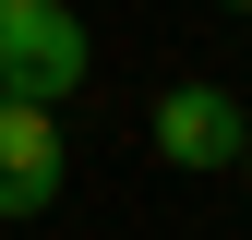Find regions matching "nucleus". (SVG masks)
Masks as SVG:
<instances>
[{"instance_id":"nucleus-3","label":"nucleus","mask_w":252,"mask_h":240,"mask_svg":"<svg viewBox=\"0 0 252 240\" xmlns=\"http://www.w3.org/2000/svg\"><path fill=\"white\" fill-rule=\"evenodd\" d=\"M60 180H72V144H60L48 96H12L0 84V216H48Z\"/></svg>"},{"instance_id":"nucleus-5","label":"nucleus","mask_w":252,"mask_h":240,"mask_svg":"<svg viewBox=\"0 0 252 240\" xmlns=\"http://www.w3.org/2000/svg\"><path fill=\"white\" fill-rule=\"evenodd\" d=\"M240 168H252V132H240Z\"/></svg>"},{"instance_id":"nucleus-1","label":"nucleus","mask_w":252,"mask_h":240,"mask_svg":"<svg viewBox=\"0 0 252 240\" xmlns=\"http://www.w3.org/2000/svg\"><path fill=\"white\" fill-rule=\"evenodd\" d=\"M96 72V48H84V24H72V0H0V84L12 96H72V84Z\"/></svg>"},{"instance_id":"nucleus-2","label":"nucleus","mask_w":252,"mask_h":240,"mask_svg":"<svg viewBox=\"0 0 252 240\" xmlns=\"http://www.w3.org/2000/svg\"><path fill=\"white\" fill-rule=\"evenodd\" d=\"M240 132H252V108L228 96V84H204V72H180V84H156V108H144V144L168 168H240Z\"/></svg>"},{"instance_id":"nucleus-4","label":"nucleus","mask_w":252,"mask_h":240,"mask_svg":"<svg viewBox=\"0 0 252 240\" xmlns=\"http://www.w3.org/2000/svg\"><path fill=\"white\" fill-rule=\"evenodd\" d=\"M216 12H252V0H216Z\"/></svg>"}]
</instances>
